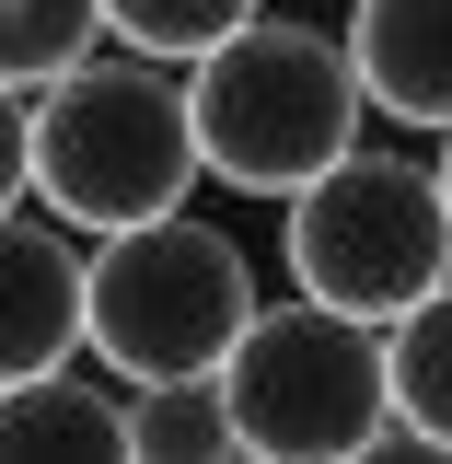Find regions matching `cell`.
Wrapping results in <instances>:
<instances>
[{"instance_id":"6da1fadb","label":"cell","mask_w":452,"mask_h":464,"mask_svg":"<svg viewBox=\"0 0 452 464\" xmlns=\"http://www.w3.org/2000/svg\"><path fill=\"white\" fill-rule=\"evenodd\" d=\"M209 174L197 93L174 82V58H82L47 93H12V198H47L82 232H128L186 209V186Z\"/></svg>"},{"instance_id":"7a4b0ae2","label":"cell","mask_w":452,"mask_h":464,"mask_svg":"<svg viewBox=\"0 0 452 464\" xmlns=\"http://www.w3.org/2000/svg\"><path fill=\"white\" fill-rule=\"evenodd\" d=\"M186 93H197V140H209V174L232 198H302L313 174H337L360 151V47L302 24V12H255L232 24L209 58H186Z\"/></svg>"},{"instance_id":"3957f363","label":"cell","mask_w":452,"mask_h":464,"mask_svg":"<svg viewBox=\"0 0 452 464\" xmlns=\"http://www.w3.org/2000/svg\"><path fill=\"white\" fill-rule=\"evenodd\" d=\"M244 453H290V464H348V453H406L395 418V325L337 314L313 290L267 302L244 348L221 360Z\"/></svg>"},{"instance_id":"277c9868","label":"cell","mask_w":452,"mask_h":464,"mask_svg":"<svg viewBox=\"0 0 452 464\" xmlns=\"http://www.w3.org/2000/svg\"><path fill=\"white\" fill-rule=\"evenodd\" d=\"M255 314H267V290H255V256L232 232L186 221V209L93 232V360H105L116 383L221 372Z\"/></svg>"},{"instance_id":"5b68a950","label":"cell","mask_w":452,"mask_h":464,"mask_svg":"<svg viewBox=\"0 0 452 464\" xmlns=\"http://www.w3.org/2000/svg\"><path fill=\"white\" fill-rule=\"evenodd\" d=\"M279 267H290V290H313L337 314H371V325L418 314L452 279V186H441V163L348 151L337 174H313L290 198Z\"/></svg>"},{"instance_id":"8992f818","label":"cell","mask_w":452,"mask_h":464,"mask_svg":"<svg viewBox=\"0 0 452 464\" xmlns=\"http://www.w3.org/2000/svg\"><path fill=\"white\" fill-rule=\"evenodd\" d=\"M70 348H93V244L47 198H12V221H0V383L58 372Z\"/></svg>"},{"instance_id":"52a82bcc","label":"cell","mask_w":452,"mask_h":464,"mask_svg":"<svg viewBox=\"0 0 452 464\" xmlns=\"http://www.w3.org/2000/svg\"><path fill=\"white\" fill-rule=\"evenodd\" d=\"M348 47L395 128H452V0H348Z\"/></svg>"},{"instance_id":"ba28073f","label":"cell","mask_w":452,"mask_h":464,"mask_svg":"<svg viewBox=\"0 0 452 464\" xmlns=\"http://www.w3.org/2000/svg\"><path fill=\"white\" fill-rule=\"evenodd\" d=\"M0 441H12V453H82V464H116V453H128V395L82 383L70 360H58V372H12V383H0Z\"/></svg>"},{"instance_id":"9c48e42d","label":"cell","mask_w":452,"mask_h":464,"mask_svg":"<svg viewBox=\"0 0 452 464\" xmlns=\"http://www.w3.org/2000/svg\"><path fill=\"white\" fill-rule=\"evenodd\" d=\"M128 453H244V418H232L221 372H186V383H128Z\"/></svg>"},{"instance_id":"30bf717a","label":"cell","mask_w":452,"mask_h":464,"mask_svg":"<svg viewBox=\"0 0 452 464\" xmlns=\"http://www.w3.org/2000/svg\"><path fill=\"white\" fill-rule=\"evenodd\" d=\"M93 35H116L105 0H0V93L70 82V70L93 58Z\"/></svg>"},{"instance_id":"8fae6325","label":"cell","mask_w":452,"mask_h":464,"mask_svg":"<svg viewBox=\"0 0 452 464\" xmlns=\"http://www.w3.org/2000/svg\"><path fill=\"white\" fill-rule=\"evenodd\" d=\"M395 418L418 453H452V279L395 314Z\"/></svg>"},{"instance_id":"7c38bea8","label":"cell","mask_w":452,"mask_h":464,"mask_svg":"<svg viewBox=\"0 0 452 464\" xmlns=\"http://www.w3.org/2000/svg\"><path fill=\"white\" fill-rule=\"evenodd\" d=\"M267 0H105L116 47H151V58H209L232 24H255Z\"/></svg>"},{"instance_id":"4fadbf2b","label":"cell","mask_w":452,"mask_h":464,"mask_svg":"<svg viewBox=\"0 0 452 464\" xmlns=\"http://www.w3.org/2000/svg\"><path fill=\"white\" fill-rule=\"evenodd\" d=\"M441 186H452V128H441Z\"/></svg>"}]
</instances>
